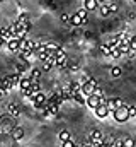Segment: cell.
<instances>
[{"label":"cell","mask_w":136,"mask_h":147,"mask_svg":"<svg viewBox=\"0 0 136 147\" xmlns=\"http://www.w3.org/2000/svg\"><path fill=\"white\" fill-rule=\"evenodd\" d=\"M112 116H114V120H116V121H119V123L128 121V120L131 118V116H129V106H128V105H124V106L116 108V110L112 111Z\"/></svg>","instance_id":"cell-1"},{"label":"cell","mask_w":136,"mask_h":147,"mask_svg":"<svg viewBox=\"0 0 136 147\" xmlns=\"http://www.w3.org/2000/svg\"><path fill=\"white\" fill-rule=\"evenodd\" d=\"M55 65H56V67H65V65H67V53H65L61 48H58V50H56Z\"/></svg>","instance_id":"cell-2"},{"label":"cell","mask_w":136,"mask_h":147,"mask_svg":"<svg viewBox=\"0 0 136 147\" xmlns=\"http://www.w3.org/2000/svg\"><path fill=\"white\" fill-rule=\"evenodd\" d=\"M95 84L94 82H90L89 79H85V82L82 84V92H83V96H90V94H94V91H95Z\"/></svg>","instance_id":"cell-3"},{"label":"cell","mask_w":136,"mask_h":147,"mask_svg":"<svg viewBox=\"0 0 136 147\" xmlns=\"http://www.w3.org/2000/svg\"><path fill=\"white\" fill-rule=\"evenodd\" d=\"M101 103H102V98H101V96H97V94H90V96H87V106H89V108L95 110Z\"/></svg>","instance_id":"cell-4"},{"label":"cell","mask_w":136,"mask_h":147,"mask_svg":"<svg viewBox=\"0 0 136 147\" xmlns=\"http://www.w3.org/2000/svg\"><path fill=\"white\" fill-rule=\"evenodd\" d=\"M94 111H95V116H97V118H105V116L111 113L105 103H101V105H99V106H97V108H95Z\"/></svg>","instance_id":"cell-5"},{"label":"cell","mask_w":136,"mask_h":147,"mask_svg":"<svg viewBox=\"0 0 136 147\" xmlns=\"http://www.w3.org/2000/svg\"><path fill=\"white\" fill-rule=\"evenodd\" d=\"M7 46H9L10 51H19V50H21V39L15 38V36H12L9 41H7Z\"/></svg>","instance_id":"cell-6"},{"label":"cell","mask_w":136,"mask_h":147,"mask_svg":"<svg viewBox=\"0 0 136 147\" xmlns=\"http://www.w3.org/2000/svg\"><path fill=\"white\" fill-rule=\"evenodd\" d=\"M31 86H33V79H31V77H27V75L21 77V80H19V87H21V89H27V87H31Z\"/></svg>","instance_id":"cell-7"},{"label":"cell","mask_w":136,"mask_h":147,"mask_svg":"<svg viewBox=\"0 0 136 147\" xmlns=\"http://www.w3.org/2000/svg\"><path fill=\"white\" fill-rule=\"evenodd\" d=\"M82 24H85V21H83V17L77 12V14H73L71 16V26H82Z\"/></svg>","instance_id":"cell-8"},{"label":"cell","mask_w":136,"mask_h":147,"mask_svg":"<svg viewBox=\"0 0 136 147\" xmlns=\"http://www.w3.org/2000/svg\"><path fill=\"white\" fill-rule=\"evenodd\" d=\"M99 5H101V3H99L97 0H85V9H87V10H95Z\"/></svg>","instance_id":"cell-9"},{"label":"cell","mask_w":136,"mask_h":147,"mask_svg":"<svg viewBox=\"0 0 136 147\" xmlns=\"http://www.w3.org/2000/svg\"><path fill=\"white\" fill-rule=\"evenodd\" d=\"M12 137H14V140H21L24 137V130L22 128H14L12 130Z\"/></svg>","instance_id":"cell-10"},{"label":"cell","mask_w":136,"mask_h":147,"mask_svg":"<svg viewBox=\"0 0 136 147\" xmlns=\"http://www.w3.org/2000/svg\"><path fill=\"white\" fill-rule=\"evenodd\" d=\"M101 50H102V53H104L105 57H111V53H112V48H111V45H109V43H107V45H102Z\"/></svg>","instance_id":"cell-11"},{"label":"cell","mask_w":136,"mask_h":147,"mask_svg":"<svg viewBox=\"0 0 136 147\" xmlns=\"http://www.w3.org/2000/svg\"><path fill=\"white\" fill-rule=\"evenodd\" d=\"M121 74H123L121 67H112V69H111V75H112V77H121Z\"/></svg>","instance_id":"cell-12"},{"label":"cell","mask_w":136,"mask_h":147,"mask_svg":"<svg viewBox=\"0 0 136 147\" xmlns=\"http://www.w3.org/2000/svg\"><path fill=\"white\" fill-rule=\"evenodd\" d=\"M70 137H71V135H70V132H68V130H61V132H60V140H63V142H65V140H68Z\"/></svg>","instance_id":"cell-13"},{"label":"cell","mask_w":136,"mask_h":147,"mask_svg":"<svg viewBox=\"0 0 136 147\" xmlns=\"http://www.w3.org/2000/svg\"><path fill=\"white\" fill-rule=\"evenodd\" d=\"M101 14H102V16H109V14H111V7L102 3V5H101Z\"/></svg>","instance_id":"cell-14"},{"label":"cell","mask_w":136,"mask_h":147,"mask_svg":"<svg viewBox=\"0 0 136 147\" xmlns=\"http://www.w3.org/2000/svg\"><path fill=\"white\" fill-rule=\"evenodd\" d=\"M123 146H124V147H133V146H135V140H133L131 137H126V139L123 140Z\"/></svg>","instance_id":"cell-15"},{"label":"cell","mask_w":136,"mask_h":147,"mask_svg":"<svg viewBox=\"0 0 136 147\" xmlns=\"http://www.w3.org/2000/svg\"><path fill=\"white\" fill-rule=\"evenodd\" d=\"M61 22L63 24H71V16L70 14H61Z\"/></svg>","instance_id":"cell-16"},{"label":"cell","mask_w":136,"mask_h":147,"mask_svg":"<svg viewBox=\"0 0 136 147\" xmlns=\"http://www.w3.org/2000/svg\"><path fill=\"white\" fill-rule=\"evenodd\" d=\"M9 113H10L12 116H17V115H19V108H17L15 105H10V106H9Z\"/></svg>","instance_id":"cell-17"},{"label":"cell","mask_w":136,"mask_h":147,"mask_svg":"<svg viewBox=\"0 0 136 147\" xmlns=\"http://www.w3.org/2000/svg\"><path fill=\"white\" fill-rule=\"evenodd\" d=\"M105 105H107V108H109V111H111V113L116 110V101H114V99H109V101H105Z\"/></svg>","instance_id":"cell-18"},{"label":"cell","mask_w":136,"mask_h":147,"mask_svg":"<svg viewBox=\"0 0 136 147\" xmlns=\"http://www.w3.org/2000/svg\"><path fill=\"white\" fill-rule=\"evenodd\" d=\"M26 21H29V17H27V14H21V16H19V19H17V22H19L21 26H22V24H24Z\"/></svg>","instance_id":"cell-19"},{"label":"cell","mask_w":136,"mask_h":147,"mask_svg":"<svg viewBox=\"0 0 136 147\" xmlns=\"http://www.w3.org/2000/svg\"><path fill=\"white\" fill-rule=\"evenodd\" d=\"M121 55H123V51H121L119 48H114V50H112V53H111V57H112V58H117V57H121Z\"/></svg>","instance_id":"cell-20"},{"label":"cell","mask_w":136,"mask_h":147,"mask_svg":"<svg viewBox=\"0 0 136 147\" xmlns=\"http://www.w3.org/2000/svg\"><path fill=\"white\" fill-rule=\"evenodd\" d=\"M129 45H131V50H133V51H136V36H131V39H129Z\"/></svg>","instance_id":"cell-21"},{"label":"cell","mask_w":136,"mask_h":147,"mask_svg":"<svg viewBox=\"0 0 136 147\" xmlns=\"http://www.w3.org/2000/svg\"><path fill=\"white\" fill-rule=\"evenodd\" d=\"M129 116L136 118V106H129Z\"/></svg>","instance_id":"cell-22"},{"label":"cell","mask_w":136,"mask_h":147,"mask_svg":"<svg viewBox=\"0 0 136 147\" xmlns=\"http://www.w3.org/2000/svg\"><path fill=\"white\" fill-rule=\"evenodd\" d=\"M94 94H97V96H101V98H104V92H102V89L99 87V86L95 87V91H94Z\"/></svg>","instance_id":"cell-23"},{"label":"cell","mask_w":136,"mask_h":147,"mask_svg":"<svg viewBox=\"0 0 136 147\" xmlns=\"http://www.w3.org/2000/svg\"><path fill=\"white\" fill-rule=\"evenodd\" d=\"M73 146H75V144H73V142H71L70 139H68V140H65V142H63V147H73Z\"/></svg>","instance_id":"cell-24"},{"label":"cell","mask_w":136,"mask_h":147,"mask_svg":"<svg viewBox=\"0 0 136 147\" xmlns=\"http://www.w3.org/2000/svg\"><path fill=\"white\" fill-rule=\"evenodd\" d=\"M109 7H111V12H116V10L119 9V7H117V3H111Z\"/></svg>","instance_id":"cell-25"},{"label":"cell","mask_w":136,"mask_h":147,"mask_svg":"<svg viewBox=\"0 0 136 147\" xmlns=\"http://www.w3.org/2000/svg\"><path fill=\"white\" fill-rule=\"evenodd\" d=\"M97 2H99V3H104V2H105V0H97Z\"/></svg>","instance_id":"cell-26"},{"label":"cell","mask_w":136,"mask_h":147,"mask_svg":"<svg viewBox=\"0 0 136 147\" xmlns=\"http://www.w3.org/2000/svg\"><path fill=\"white\" fill-rule=\"evenodd\" d=\"M133 2H135V3H136V0H133Z\"/></svg>","instance_id":"cell-27"}]
</instances>
